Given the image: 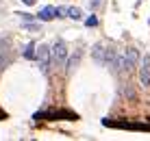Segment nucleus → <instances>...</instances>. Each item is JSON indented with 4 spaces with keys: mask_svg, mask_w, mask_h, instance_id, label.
Masks as SVG:
<instances>
[{
    "mask_svg": "<svg viewBox=\"0 0 150 141\" xmlns=\"http://www.w3.org/2000/svg\"><path fill=\"white\" fill-rule=\"evenodd\" d=\"M115 54H117V50L115 48H109V46L96 44L94 48H91V59H94L96 63H100V65H107V67H111Z\"/></svg>",
    "mask_w": 150,
    "mask_h": 141,
    "instance_id": "obj_1",
    "label": "nucleus"
},
{
    "mask_svg": "<svg viewBox=\"0 0 150 141\" xmlns=\"http://www.w3.org/2000/svg\"><path fill=\"white\" fill-rule=\"evenodd\" d=\"M35 59L39 61V70L46 74V72L50 70V63H52V48H50L48 44H41L37 48V56H35Z\"/></svg>",
    "mask_w": 150,
    "mask_h": 141,
    "instance_id": "obj_2",
    "label": "nucleus"
},
{
    "mask_svg": "<svg viewBox=\"0 0 150 141\" xmlns=\"http://www.w3.org/2000/svg\"><path fill=\"white\" fill-rule=\"evenodd\" d=\"M68 46H65L63 39H57L54 46H52V59L57 61V63H65V59H68Z\"/></svg>",
    "mask_w": 150,
    "mask_h": 141,
    "instance_id": "obj_3",
    "label": "nucleus"
},
{
    "mask_svg": "<svg viewBox=\"0 0 150 141\" xmlns=\"http://www.w3.org/2000/svg\"><path fill=\"white\" fill-rule=\"evenodd\" d=\"M139 80H142L144 87H150V54H146L142 59V65H139Z\"/></svg>",
    "mask_w": 150,
    "mask_h": 141,
    "instance_id": "obj_4",
    "label": "nucleus"
},
{
    "mask_svg": "<svg viewBox=\"0 0 150 141\" xmlns=\"http://www.w3.org/2000/svg\"><path fill=\"white\" fill-rule=\"evenodd\" d=\"M54 18H57L54 7H44V9L37 13V20H41V22H50V20H54Z\"/></svg>",
    "mask_w": 150,
    "mask_h": 141,
    "instance_id": "obj_5",
    "label": "nucleus"
},
{
    "mask_svg": "<svg viewBox=\"0 0 150 141\" xmlns=\"http://www.w3.org/2000/svg\"><path fill=\"white\" fill-rule=\"evenodd\" d=\"M124 56H126L128 67L133 70V67L137 65V61H139V50H137V48H126V54H124Z\"/></svg>",
    "mask_w": 150,
    "mask_h": 141,
    "instance_id": "obj_6",
    "label": "nucleus"
},
{
    "mask_svg": "<svg viewBox=\"0 0 150 141\" xmlns=\"http://www.w3.org/2000/svg\"><path fill=\"white\" fill-rule=\"evenodd\" d=\"M79 59H81V50H76L74 54H68V59H65V70H68V72H74L76 65H79Z\"/></svg>",
    "mask_w": 150,
    "mask_h": 141,
    "instance_id": "obj_7",
    "label": "nucleus"
},
{
    "mask_svg": "<svg viewBox=\"0 0 150 141\" xmlns=\"http://www.w3.org/2000/svg\"><path fill=\"white\" fill-rule=\"evenodd\" d=\"M22 56H24V59H28V61H33L35 56H37V46H35L33 41L26 44V46H24V50H22Z\"/></svg>",
    "mask_w": 150,
    "mask_h": 141,
    "instance_id": "obj_8",
    "label": "nucleus"
},
{
    "mask_svg": "<svg viewBox=\"0 0 150 141\" xmlns=\"http://www.w3.org/2000/svg\"><path fill=\"white\" fill-rule=\"evenodd\" d=\"M65 18H72V20H83V11L79 7H65Z\"/></svg>",
    "mask_w": 150,
    "mask_h": 141,
    "instance_id": "obj_9",
    "label": "nucleus"
},
{
    "mask_svg": "<svg viewBox=\"0 0 150 141\" xmlns=\"http://www.w3.org/2000/svg\"><path fill=\"white\" fill-rule=\"evenodd\" d=\"M24 28H28V30H37L39 26L35 24V22H24Z\"/></svg>",
    "mask_w": 150,
    "mask_h": 141,
    "instance_id": "obj_10",
    "label": "nucleus"
},
{
    "mask_svg": "<svg viewBox=\"0 0 150 141\" xmlns=\"http://www.w3.org/2000/svg\"><path fill=\"white\" fill-rule=\"evenodd\" d=\"M98 24V20H96V15H91L89 20H87V26H96Z\"/></svg>",
    "mask_w": 150,
    "mask_h": 141,
    "instance_id": "obj_11",
    "label": "nucleus"
},
{
    "mask_svg": "<svg viewBox=\"0 0 150 141\" xmlns=\"http://www.w3.org/2000/svg\"><path fill=\"white\" fill-rule=\"evenodd\" d=\"M22 2H24V4H28V7H33V4L37 2V0H22Z\"/></svg>",
    "mask_w": 150,
    "mask_h": 141,
    "instance_id": "obj_12",
    "label": "nucleus"
},
{
    "mask_svg": "<svg viewBox=\"0 0 150 141\" xmlns=\"http://www.w3.org/2000/svg\"><path fill=\"white\" fill-rule=\"evenodd\" d=\"M2 67H7V65H4V63H2V59H0V70H2Z\"/></svg>",
    "mask_w": 150,
    "mask_h": 141,
    "instance_id": "obj_13",
    "label": "nucleus"
}]
</instances>
